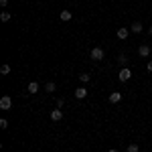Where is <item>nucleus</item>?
Wrapping results in <instances>:
<instances>
[{
	"label": "nucleus",
	"mask_w": 152,
	"mask_h": 152,
	"mask_svg": "<svg viewBox=\"0 0 152 152\" xmlns=\"http://www.w3.org/2000/svg\"><path fill=\"white\" fill-rule=\"evenodd\" d=\"M118 79H120L122 83L130 81V79H132V71H130L128 67H122V69H120V75H118Z\"/></svg>",
	"instance_id": "1"
},
{
	"label": "nucleus",
	"mask_w": 152,
	"mask_h": 152,
	"mask_svg": "<svg viewBox=\"0 0 152 152\" xmlns=\"http://www.w3.org/2000/svg\"><path fill=\"white\" fill-rule=\"evenodd\" d=\"M104 57H105V53H104L102 47H94L91 49V59H94V61H104Z\"/></svg>",
	"instance_id": "2"
},
{
	"label": "nucleus",
	"mask_w": 152,
	"mask_h": 152,
	"mask_svg": "<svg viewBox=\"0 0 152 152\" xmlns=\"http://www.w3.org/2000/svg\"><path fill=\"white\" fill-rule=\"evenodd\" d=\"M12 107V97L10 95H2L0 97V110H10Z\"/></svg>",
	"instance_id": "3"
},
{
	"label": "nucleus",
	"mask_w": 152,
	"mask_h": 152,
	"mask_svg": "<svg viewBox=\"0 0 152 152\" xmlns=\"http://www.w3.org/2000/svg\"><path fill=\"white\" fill-rule=\"evenodd\" d=\"M150 51H152V49L148 47V45H140V47H138V55L146 59V57H150Z\"/></svg>",
	"instance_id": "4"
},
{
	"label": "nucleus",
	"mask_w": 152,
	"mask_h": 152,
	"mask_svg": "<svg viewBox=\"0 0 152 152\" xmlns=\"http://www.w3.org/2000/svg\"><path fill=\"white\" fill-rule=\"evenodd\" d=\"M122 102V94L120 91H112L110 94V104H120Z\"/></svg>",
	"instance_id": "5"
},
{
	"label": "nucleus",
	"mask_w": 152,
	"mask_h": 152,
	"mask_svg": "<svg viewBox=\"0 0 152 152\" xmlns=\"http://www.w3.org/2000/svg\"><path fill=\"white\" fill-rule=\"evenodd\" d=\"M51 120H53V122L63 120V110H61V107H59V110H53V112H51Z\"/></svg>",
	"instance_id": "6"
},
{
	"label": "nucleus",
	"mask_w": 152,
	"mask_h": 152,
	"mask_svg": "<svg viewBox=\"0 0 152 152\" xmlns=\"http://www.w3.org/2000/svg\"><path fill=\"white\" fill-rule=\"evenodd\" d=\"M130 37V28H118V39L120 41H126Z\"/></svg>",
	"instance_id": "7"
},
{
	"label": "nucleus",
	"mask_w": 152,
	"mask_h": 152,
	"mask_svg": "<svg viewBox=\"0 0 152 152\" xmlns=\"http://www.w3.org/2000/svg\"><path fill=\"white\" fill-rule=\"evenodd\" d=\"M75 97H77V99H85V97H87V89H85V87H77V89H75Z\"/></svg>",
	"instance_id": "8"
},
{
	"label": "nucleus",
	"mask_w": 152,
	"mask_h": 152,
	"mask_svg": "<svg viewBox=\"0 0 152 152\" xmlns=\"http://www.w3.org/2000/svg\"><path fill=\"white\" fill-rule=\"evenodd\" d=\"M39 87H41V85H39L37 81H31V83H28V87H26V91L33 95V94H37V91H39Z\"/></svg>",
	"instance_id": "9"
},
{
	"label": "nucleus",
	"mask_w": 152,
	"mask_h": 152,
	"mask_svg": "<svg viewBox=\"0 0 152 152\" xmlns=\"http://www.w3.org/2000/svg\"><path fill=\"white\" fill-rule=\"evenodd\" d=\"M130 33H134V35H140V33H142V24H140V23H134L132 26H130Z\"/></svg>",
	"instance_id": "10"
},
{
	"label": "nucleus",
	"mask_w": 152,
	"mask_h": 152,
	"mask_svg": "<svg viewBox=\"0 0 152 152\" xmlns=\"http://www.w3.org/2000/svg\"><path fill=\"white\" fill-rule=\"evenodd\" d=\"M71 18H73V14H71L69 10H61V20H63V23H69Z\"/></svg>",
	"instance_id": "11"
},
{
	"label": "nucleus",
	"mask_w": 152,
	"mask_h": 152,
	"mask_svg": "<svg viewBox=\"0 0 152 152\" xmlns=\"http://www.w3.org/2000/svg\"><path fill=\"white\" fill-rule=\"evenodd\" d=\"M45 89H47L49 94H53V91L57 89V85H55V83H53V81H47V83H45Z\"/></svg>",
	"instance_id": "12"
},
{
	"label": "nucleus",
	"mask_w": 152,
	"mask_h": 152,
	"mask_svg": "<svg viewBox=\"0 0 152 152\" xmlns=\"http://www.w3.org/2000/svg\"><path fill=\"white\" fill-rule=\"evenodd\" d=\"M128 152H140V146L136 144V142H132V144H128V148H126Z\"/></svg>",
	"instance_id": "13"
},
{
	"label": "nucleus",
	"mask_w": 152,
	"mask_h": 152,
	"mask_svg": "<svg viewBox=\"0 0 152 152\" xmlns=\"http://www.w3.org/2000/svg\"><path fill=\"white\" fill-rule=\"evenodd\" d=\"M10 18H12L10 12H2V14H0V20H2V23H8Z\"/></svg>",
	"instance_id": "14"
},
{
	"label": "nucleus",
	"mask_w": 152,
	"mask_h": 152,
	"mask_svg": "<svg viewBox=\"0 0 152 152\" xmlns=\"http://www.w3.org/2000/svg\"><path fill=\"white\" fill-rule=\"evenodd\" d=\"M89 79H91L89 73H81V75H79V81H81V83H89Z\"/></svg>",
	"instance_id": "15"
},
{
	"label": "nucleus",
	"mask_w": 152,
	"mask_h": 152,
	"mask_svg": "<svg viewBox=\"0 0 152 152\" xmlns=\"http://www.w3.org/2000/svg\"><path fill=\"white\" fill-rule=\"evenodd\" d=\"M0 73H2V75H8V73H10V65H6V63H4V65L0 67Z\"/></svg>",
	"instance_id": "16"
},
{
	"label": "nucleus",
	"mask_w": 152,
	"mask_h": 152,
	"mask_svg": "<svg viewBox=\"0 0 152 152\" xmlns=\"http://www.w3.org/2000/svg\"><path fill=\"white\" fill-rule=\"evenodd\" d=\"M0 128H2V130H6V128H8V122H6V120H4V118H2V120H0Z\"/></svg>",
	"instance_id": "17"
},
{
	"label": "nucleus",
	"mask_w": 152,
	"mask_h": 152,
	"mask_svg": "<svg viewBox=\"0 0 152 152\" xmlns=\"http://www.w3.org/2000/svg\"><path fill=\"white\" fill-rule=\"evenodd\" d=\"M63 104H65V99H63V97H59V99H57V105H59V107H63Z\"/></svg>",
	"instance_id": "18"
},
{
	"label": "nucleus",
	"mask_w": 152,
	"mask_h": 152,
	"mask_svg": "<svg viewBox=\"0 0 152 152\" xmlns=\"http://www.w3.org/2000/svg\"><path fill=\"white\" fill-rule=\"evenodd\" d=\"M8 4V0H0V6H6Z\"/></svg>",
	"instance_id": "19"
},
{
	"label": "nucleus",
	"mask_w": 152,
	"mask_h": 152,
	"mask_svg": "<svg viewBox=\"0 0 152 152\" xmlns=\"http://www.w3.org/2000/svg\"><path fill=\"white\" fill-rule=\"evenodd\" d=\"M146 67H148V71H152V61H148V65H146Z\"/></svg>",
	"instance_id": "20"
},
{
	"label": "nucleus",
	"mask_w": 152,
	"mask_h": 152,
	"mask_svg": "<svg viewBox=\"0 0 152 152\" xmlns=\"http://www.w3.org/2000/svg\"><path fill=\"white\" fill-rule=\"evenodd\" d=\"M107 152H118V150H116V148H110V150H107Z\"/></svg>",
	"instance_id": "21"
},
{
	"label": "nucleus",
	"mask_w": 152,
	"mask_h": 152,
	"mask_svg": "<svg viewBox=\"0 0 152 152\" xmlns=\"http://www.w3.org/2000/svg\"><path fill=\"white\" fill-rule=\"evenodd\" d=\"M148 35H150V37H152V26H150V28H148Z\"/></svg>",
	"instance_id": "22"
}]
</instances>
